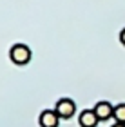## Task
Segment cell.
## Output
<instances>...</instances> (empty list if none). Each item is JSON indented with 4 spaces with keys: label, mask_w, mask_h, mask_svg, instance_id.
<instances>
[{
    "label": "cell",
    "mask_w": 125,
    "mask_h": 127,
    "mask_svg": "<svg viewBox=\"0 0 125 127\" xmlns=\"http://www.w3.org/2000/svg\"><path fill=\"white\" fill-rule=\"evenodd\" d=\"M9 58L15 65H25L31 60V49L25 44H15L9 49Z\"/></svg>",
    "instance_id": "cell-1"
},
{
    "label": "cell",
    "mask_w": 125,
    "mask_h": 127,
    "mask_svg": "<svg viewBox=\"0 0 125 127\" xmlns=\"http://www.w3.org/2000/svg\"><path fill=\"white\" fill-rule=\"evenodd\" d=\"M54 111H56V114H58L60 118L67 120V118H71L73 114L76 113V103H75V100H71V98H60V100L56 102Z\"/></svg>",
    "instance_id": "cell-2"
},
{
    "label": "cell",
    "mask_w": 125,
    "mask_h": 127,
    "mask_svg": "<svg viewBox=\"0 0 125 127\" xmlns=\"http://www.w3.org/2000/svg\"><path fill=\"white\" fill-rule=\"evenodd\" d=\"M112 127H125V124H120V122H116V124L112 125Z\"/></svg>",
    "instance_id": "cell-8"
},
{
    "label": "cell",
    "mask_w": 125,
    "mask_h": 127,
    "mask_svg": "<svg viewBox=\"0 0 125 127\" xmlns=\"http://www.w3.org/2000/svg\"><path fill=\"white\" fill-rule=\"evenodd\" d=\"M120 42H122V44L125 45V27H123V29L120 31Z\"/></svg>",
    "instance_id": "cell-7"
},
{
    "label": "cell",
    "mask_w": 125,
    "mask_h": 127,
    "mask_svg": "<svg viewBox=\"0 0 125 127\" xmlns=\"http://www.w3.org/2000/svg\"><path fill=\"white\" fill-rule=\"evenodd\" d=\"M112 118H114L116 122H120V124H125V103L114 105V114H112Z\"/></svg>",
    "instance_id": "cell-6"
},
{
    "label": "cell",
    "mask_w": 125,
    "mask_h": 127,
    "mask_svg": "<svg viewBox=\"0 0 125 127\" xmlns=\"http://www.w3.org/2000/svg\"><path fill=\"white\" fill-rule=\"evenodd\" d=\"M60 120L62 118L56 114L54 109H45L38 116V124H40V127H58Z\"/></svg>",
    "instance_id": "cell-4"
},
{
    "label": "cell",
    "mask_w": 125,
    "mask_h": 127,
    "mask_svg": "<svg viewBox=\"0 0 125 127\" xmlns=\"http://www.w3.org/2000/svg\"><path fill=\"white\" fill-rule=\"evenodd\" d=\"M78 122H80L82 127H96L98 125V116L94 114L93 109H85V111L80 113V116H78Z\"/></svg>",
    "instance_id": "cell-5"
},
{
    "label": "cell",
    "mask_w": 125,
    "mask_h": 127,
    "mask_svg": "<svg viewBox=\"0 0 125 127\" xmlns=\"http://www.w3.org/2000/svg\"><path fill=\"white\" fill-rule=\"evenodd\" d=\"M93 111H94L96 116H98L100 122H105V120L112 118V114H114V105H112L111 102H107V100H101V102H98L94 105Z\"/></svg>",
    "instance_id": "cell-3"
}]
</instances>
